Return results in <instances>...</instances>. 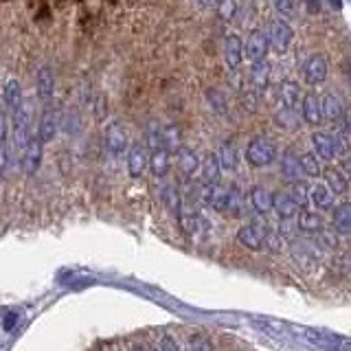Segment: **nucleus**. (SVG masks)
<instances>
[{
    "label": "nucleus",
    "mask_w": 351,
    "mask_h": 351,
    "mask_svg": "<svg viewBox=\"0 0 351 351\" xmlns=\"http://www.w3.org/2000/svg\"><path fill=\"white\" fill-rule=\"evenodd\" d=\"M11 149H14L18 156H22V152L27 149V145L31 143V138L36 136L31 130V106L29 101H25L20 110L11 112Z\"/></svg>",
    "instance_id": "1"
},
{
    "label": "nucleus",
    "mask_w": 351,
    "mask_h": 351,
    "mask_svg": "<svg viewBox=\"0 0 351 351\" xmlns=\"http://www.w3.org/2000/svg\"><path fill=\"white\" fill-rule=\"evenodd\" d=\"M178 222L182 226V230L191 239L195 241H202L208 237L211 233V222H208V217L202 213L200 206H195L191 202H184L182 208H180V215H178Z\"/></svg>",
    "instance_id": "2"
},
{
    "label": "nucleus",
    "mask_w": 351,
    "mask_h": 351,
    "mask_svg": "<svg viewBox=\"0 0 351 351\" xmlns=\"http://www.w3.org/2000/svg\"><path fill=\"white\" fill-rule=\"evenodd\" d=\"M279 152H277V145H274V141L268 138V136H255L248 141L246 145V152H244V158L250 167L255 169H263V167H270V165L277 160Z\"/></svg>",
    "instance_id": "3"
},
{
    "label": "nucleus",
    "mask_w": 351,
    "mask_h": 351,
    "mask_svg": "<svg viewBox=\"0 0 351 351\" xmlns=\"http://www.w3.org/2000/svg\"><path fill=\"white\" fill-rule=\"evenodd\" d=\"M268 230H270V226H266V224L246 222V224H241L237 230V241L252 252L268 250Z\"/></svg>",
    "instance_id": "4"
},
{
    "label": "nucleus",
    "mask_w": 351,
    "mask_h": 351,
    "mask_svg": "<svg viewBox=\"0 0 351 351\" xmlns=\"http://www.w3.org/2000/svg\"><path fill=\"white\" fill-rule=\"evenodd\" d=\"M104 143H106V152H108L112 158H123V156H128L130 138H128L125 128L121 125L119 121H110V123L106 125Z\"/></svg>",
    "instance_id": "5"
},
{
    "label": "nucleus",
    "mask_w": 351,
    "mask_h": 351,
    "mask_svg": "<svg viewBox=\"0 0 351 351\" xmlns=\"http://www.w3.org/2000/svg\"><path fill=\"white\" fill-rule=\"evenodd\" d=\"M268 40H270V51H274L277 55H285L292 47L294 40V29L288 20H272L268 27Z\"/></svg>",
    "instance_id": "6"
},
{
    "label": "nucleus",
    "mask_w": 351,
    "mask_h": 351,
    "mask_svg": "<svg viewBox=\"0 0 351 351\" xmlns=\"http://www.w3.org/2000/svg\"><path fill=\"white\" fill-rule=\"evenodd\" d=\"M60 130H62V112L55 106L47 104L42 110V114H40L36 134H38V138L44 143V145H47V143L55 141V136L60 134Z\"/></svg>",
    "instance_id": "7"
},
{
    "label": "nucleus",
    "mask_w": 351,
    "mask_h": 351,
    "mask_svg": "<svg viewBox=\"0 0 351 351\" xmlns=\"http://www.w3.org/2000/svg\"><path fill=\"white\" fill-rule=\"evenodd\" d=\"M268 51H270L268 33L261 29L250 31L244 40V60H248L250 64L263 62V60H268Z\"/></svg>",
    "instance_id": "8"
},
{
    "label": "nucleus",
    "mask_w": 351,
    "mask_h": 351,
    "mask_svg": "<svg viewBox=\"0 0 351 351\" xmlns=\"http://www.w3.org/2000/svg\"><path fill=\"white\" fill-rule=\"evenodd\" d=\"M200 202L215 213H226L228 211V186L202 184L200 186Z\"/></svg>",
    "instance_id": "9"
},
{
    "label": "nucleus",
    "mask_w": 351,
    "mask_h": 351,
    "mask_svg": "<svg viewBox=\"0 0 351 351\" xmlns=\"http://www.w3.org/2000/svg\"><path fill=\"white\" fill-rule=\"evenodd\" d=\"M301 71H303L305 84H310V86H321V84H325L327 82V73H329L325 55H321V53L307 55Z\"/></svg>",
    "instance_id": "10"
},
{
    "label": "nucleus",
    "mask_w": 351,
    "mask_h": 351,
    "mask_svg": "<svg viewBox=\"0 0 351 351\" xmlns=\"http://www.w3.org/2000/svg\"><path fill=\"white\" fill-rule=\"evenodd\" d=\"M125 162H128V173L132 178H141L145 169H149V147L145 143H132Z\"/></svg>",
    "instance_id": "11"
},
{
    "label": "nucleus",
    "mask_w": 351,
    "mask_h": 351,
    "mask_svg": "<svg viewBox=\"0 0 351 351\" xmlns=\"http://www.w3.org/2000/svg\"><path fill=\"white\" fill-rule=\"evenodd\" d=\"M248 206L255 211L257 215L261 217H268L274 213V193L270 189H266V186H252L250 193H248Z\"/></svg>",
    "instance_id": "12"
},
{
    "label": "nucleus",
    "mask_w": 351,
    "mask_h": 351,
    "mask_svg": "<svg viewBox=\"0 0 351 351\" xmlns=\"http://www.w3.org/2000/svg\"><path fill=\"white\" fill-rule=\"evenodd\" d=\"M224 64L230 73H237L241 62H244V40L237 33H230L224 40Z\"/></svg>",
    "instance_id": "13"
},
{
    "label": "nucleus",
    "mask_w": 351,
    "mask_h": 351,
    "mask_svg": "<svg viewBox=\"0 0 351 351\" xmlns=\"http://www.w3.org/2000/svg\"><path fill=\"white\" fill-rule=\"evenodd\" d=\"M176 160H178V169H180V173L184 176L186 180H193L202 169V158L193 147L182 145L178 149V154H176Z\"/></svg>",
    "instance_id": "14"
},
{
    "label": "nucleus",
    "mask_w": 351,
    "mask_h": 351,
    "mask_svg": "<svg viewBox=\"0 0 351 351\" xmlns=\"http://www.w3.org/2000/svg\"><path fill=\"white\" fill-rule=\"evenodd\" d=\"M299 112H301V119L305 121L307 125L312 128H318L323 125V106H321V99H318L314 93H307L303 99H301V106H299Z\"/></svg>",
    "instance_id": "15"
},
{
    "label": "nucleus",
    "mask_w": 351,
    "mask_h": 351,
    "mask_svg": "<svg viewBox=\"0 0 351 351\" xmlns=\"http://www.w3.org/2000/svg\"><path fill=\"white\" fill-rule=\"evenodd\" d=\"M274 97H277V108H299L301 106V88L296 82L283 80L274 88Z\"/></svg>",
    "instance_id": "16"
},
{
    "label": "nucleus",
    "mask_w": 351,
    "mask_h": 351,
    "mask_svg": "<svg viewBox=\"0 0 351 351\" xmlns=\"http://www.w3.org/2000/svg\"><path fill=\"white\" fill-rule=\"evenodd\" d=\"M42 154H44V143L36 134L27 145V149L22 152V156H20V165H22V169H25L27 176L38 173L40 165H42Z\"/></svg>",
    "instance_id": "17"
},
{
    "label": "nucleus",
    "mask_w": 351,
    "mask_h": 351,
    "mask_svg": "<svg viewBox=\"0 0 351 351\" xmlns=\"http://www.w3.org/2000/svg\"><path fill=\"white\" fill-rule=\"evenodd\" d=\"M294 222H296V228H299V233H305V235H318V233H323V228H325L321 211H314V208H301Z\"/></svg>",
    "instance_id": "18"
},
{
    "label": "nucleus",
    "mask_w": 351,
    "mask_h": 351,
    "mask_svg": "<svg viewBox=\"0 0 351 351\" xmlns=\"http://www.w3.org/2000/svg\"><path fill=\"white\" fill-rule=\"evenodd\" d=\"M310 204L314 211H334L336 206V195L325 182H314L310 186Z\"/></svg>",
    "instance_id": "19"
},
{
    "label": "nucleus",
    "mask_w": 351,
    "mask_h": 351,
    "mask_svg": "<svg viewBox=\"0 0 351 351\" xmlns=\"http://www.w3.org/2000/svg\"><path fill=\"white\" fill-rule=\"evenodd\" d=\"M36 95L40 101L47 106L53 101V95H55V75L51 66H40L38 75H36Z\"/></svg>",
    "instance_id": "20"
},
{
    "label": "nucleus",
    "mask_w": 351,
    "mask_h": 351,
    "mask_svg": "<svg viewBox=\"0 0 351 351\" xmlns=\"http://www.w3.org/2000/svg\"><path fill=\"white\" fill-rule=\"evenodd\" d=\"M301 211V204L294 200V195L285 189L274 193V215L279 219H296Z\"/></svg>",
    "instance_id": "21"
},
{
    "label": "nucleus",
    "mask_w": 351,
    "mask_h": 351,
    "mask_svg": "<svg viewBox=\"0 0 351 351\" xmlns=\"http://www.w3.org/2000/svg\"><path fill=\"white\" fill-rule=\"evenodd\" d=\"M312 152L316 154L318 158H321L323 162H332L336 158V152H334V138H332V132H321L316 130L312 138Z\"/></svg>",
    "instance_id": "22"
},
{
    "label": "nucleus",
    "mask_w": 351,
    "mask_h": 351,
    "mask_svg": "<svg viewBox=\"0 0 351 351\" xmlns=\"http://www.w3.org/2000/svg\"><path fill=\"white\" fill-rule=\"evenodd\" d=\"M270 80H272V66L268 60L250 64V75H248L250 88H255L257 93H266L270 86Z\"/></svg>",
    "instance_id": "23"
},
{
    "label": "nucleus",
    "mask_w": 351,
    "mask_h": 351,
    "mask_svg": "<svg viewBox=\"0 0 351 351\" xmlns=\"http://www.w3.org/2000/svg\"><path fill=\"white\" fill-rule=\"evenodd\" d=\"M279 169H281V176L288 182H299L303 180V169H301V160H299V154H294L292 149L283 152L281 158H279Z\"/></svg>",
    "instance_id": "24"
},
{
    "label": "nucleus",
    "mask_w": 351,
    "mask_h": 351,
    "mask_svg": "<svg viewBox=\"0 0 351 351\" xmlns=\"http://www.w3.org/2000/svg\"><path fill=\"white\" fill-rule=\"evenodd\" d=\"M222 165H219L217 152L206 154L202 158V169H200V182L202 184H222Z\"/></svg>",
    "instance_id": "25"
},
{
    "label": "nucleus",
    "mask_w": 351,
    "mask_h": 351,
    "mask_svg": "<svg viewBox=\"0 0 351 351\" xmlns=\"http://www.w3.org/2000/svg\"><path fill=\"white\" fill-rule=\"evenodd\" d=\"M321 106H323V119L329 121V123H338L340 119L345 117L347 108L343 104V99L334 93H327L323 99H321Z\"/></svg>",
    "instance_id": "26"
},
{
    "label": "nucleus",
    "mask_w": 351,
    "mask_h": 351,
    "mask_svg": "<svg viewBox=\"0 0 351 351\" xmlns=\"http://www.w3.org/2000/svg\"><path fill=\"white\" fill-rule=\"evenodd\" d=\"M171 169V152H167L165 147L152 149L149 152V171L154 178H165Z\"/></svg>",
    "instance_id": "27"
},
{
    "label": "nucleus",
    "mask_w": 351,
    "mask_h": 351,
    "mask_svg": "<svg viewBox=\"0 0 351 351\" xmlns=\"http://www.w3.org/2000/svg\"><path fill=\"white\" fill-rule=\"evenodd\" d=\"M323 182L332 189V193L338 197V195H345L347 191H349V176L343 171V167H329V169H325V173H323Z\"/></svg>",
    "instance_id": "28"
},
{
    "label": "nucleus",
    "mask_w": 351,
    "mask_h": 351,
    "mask_svg": "<svg viewBox=\"0 0 351 351\" xmlns=\"http://www.w3.org/2000/svg\"><path fill=\"white\" fill-rule=\"evenodd\" d=\"M217 158H219V165H222L224 171H228V173L237 171V167H239V152L235 147V143L224 141L222 145L217 147Z\"/></svg>",
    "instance_id": "29"
},
{
    "label": "nucleus",
    "mask_w": 351,
    "mask_h": 351,
    "mask_svg": "<svg viewBox=\"0 0 351 351\" xmlns=\"http://www.w3.org/2000/svg\"><path fill=\"white\" fill-rule=\"evenodd\" d=\"M248 208V195H244L239 184H230L228 186V211L233 217H244Z\"/></svg>",
    "instance_id": "30"
},
{
    "label": "nucleus",
    "mask_w": 351,
    "mask_h": 351,
    "mask_svg": "<svg viewBox=\"0 0 351 351\" xmlns=\"http://www.w3.org/2000/svg\"><path fill=\"white\" fill-rule=\"evenodd\" d=\"M332 226H334L336 233L351 235V202H343V204L334 206Z\"/></svg>",
    "instance_id": "31"
},
{
    "label": "nucleus",
    "mask_w": 351,
    "mask_h": 351,
    "mask_svg": "<svg viewBox=\"0 0 351 351\" xmlns=\"http://www.w3.org/2000/svg\"><path fill=\"white\" fill-rule=\"evenodd\" d=\"M160 200H162V204L167 206L176 217L180 215V208H182L184 200H182V195H180V189H178V186L171 184V182L162 184V189H160Z\"/></svg>",
    "instance_id": "32"
},
{
    "label": "nucleus",
    "mask_w": 351,
    "mask_h": 351,
    "mask_svg": "<svg viewBox=\"0 0 351 351\" xmlns=\"http://www.w3.org/2000/svg\"><path fill=\"white\" fill-rule=\"evenodd\" d=\"M301 112L299 108H277L274 110V123L281 130H296L301 123Z\"/></svg>",
    "instance_id": "33"
},
{
    "label": "nucleus",
    "mask_w": 351,
    "mask_h": 351,
    "mask_svg": "<svg viewBox=\"0 0 351 351\" xmlns=\"http://www.w3.org/2000/svg\"><path fill=\"white\" fill-rule=\"evenodd\" d=\"M299 160H301L303 176H307V178H321V176L325 173L323 160L318 158L314 152H303V154H299Z\"/></svg>",
    "instance_id": "34"
},
{
    "label": "nucleus",
    "mask_w": 351,
    "mask_h": 351,
    "mask_svg": "<svg viewBox=\"0 0 351 351\" xmlns=\"http://www.w3.org/2000/svg\"><path fill=\"white\" fill-rule=\"evenodd\" d=\"M5 104L9 108V112H16L25 106V97H22V86L18 80H9L5 86Z\"/></svg>",
    "instance_id": "35"
},
{
    "label": "nucleus",
    "mask_w": 351,
    "mask_h": 351,
    "mask_svg": "<svg viewBox=\"0 0 351 351\" xmlns=\"http://www.w3.org/2000/svg\"><path fill=\"white\" fill-rule=\"evenodd\" d=\"M160 138H162V147L167 149V152H171V154H178V149L182 147V143H180V128L178 125H162Z\"/></svg>",
    "instance_id": "36"
},
{
    "label": "nucleus",
    "mask_w": 351,
    "mask_h": 351,
    "mask_svg": "<svg viewBox=\"0 0 351 351\" xmlns=\"http://www.w3.org/2000/svg\"><path fill=\"white\" fill-rule=\"evenodd\" d=\"M215 11L222 22H233L239 14V0H217Z\"/></svg>",
    "instance_id": "37"
},
{
    "label": "nucleus",
    "mask_w": 351,
    "mask_h": 351,
    "mask_svg": "<svg viewBox=\"0 0 351 351\" xmlns=\"http://www.w3.org/2000/svg\"><path fill=\"white\" fill-rule=\"evenodd\" d=\"M332 138H334V152H336V158H345L349 149H351V138L345 134V132H340L338 128L332 132Z\"/></svg>",
    "instance_id": "38"
},
{
    "label": "nucleus",
    "mask_w": 351,
    "mask_h": 351,
    "mask_svg": "<svg viewBox=\"0 0 351 351\" xmlns=\"http://www.w3.org/2000/svg\"><path fill=\"white\" fill-rule=\"evenodd\" d=\"M274 11H277V16L281 20H292L296 16V5H294V0H274Z\"/></svg>",
    "instance_id": "39"
},
{
    "label": "nucleus",
    "mask_w": 351,
    "mask_h": 351,
    "mask_svg": "<svg viewBox=\"0 0 351 351\" xmlns=\"http://www.w3.org/2000/svg\"><path fill=\"white\" fill-rule=\"evenodd\" d=\"M62 128L69 132V134H77L82 130V121L77 117V112L69 110V112H62Z\"/></svg>",
    "instance_id": "40"
},
{
    "label": "nucleus",
    "mask_w": 351,
    "mask_h": 351,
    "mask_svg": "<svg viewBox=\"0 0 351 351\" xmlns=\"http://www.w3.org/2000/svg\"><path fill=\"white\" fill-rule=\"evenodd\" d=\"M206 97H208V104H211L213 110H217L219 114L226 112V99H224L222 93H219V90H208Z\"/></svg>",
    "instance_id": "41"
},
{
    "label": "nucleus",
    "mask_w": 351,
    "mask_h": 351,
    "mask_svg": "<svg viewBox=\"0 0 351 351\" xmlns=\"http://www.w3.org/2000/svg\"><path fill=\"white\" fill-rule=\"evenodd\" d=\"M158 345H160V351H184L178 343V338H176L173 334H162Z\"/></svg>",
    "instance_id": "42"
},
{
    "label": "nucleus",
    "mask_w": 351,
    "mask_h": 351,
    "mask_svg": "<svg viewBox=\"0 0 351 351\" xmlns=\"http://www.w3.org/2000/svg\"><path fill=\"white\" fill-rule=\"evenodd\" d=\"M186 351H211V345H208V340L202 334H193L189 340V349Z\"/></svg>",
    "instance_id": "43"
},
{
    "label": "nucleus",
    "mask_w": 351,
    "mask_h": 351,
    "mask_svg": "<svg viewBox=\"0 0 351 351\" xmlns=\"http://www.w3.org/2000/svg\"><path fill=\"white\" fill-rule=\"evenodd\" d=\"M338 130H340V132H345V134L351 138V110H347L345 117L338 121Z\"/></svg>",
    "instance_id": "44"
},
{
    "label": "nucleus",
    "mask_w": 351,
    "mask_h": 351,
    "mask_svg": "<svg viewBox=\"0 0 351 351\" xmlns=\"http://www.w3.org/2000/svg\"><path fill=\"white\" fill-rule=\"evenodd\" d=\"M9 165V145H0V176L5 173Z\"/></svg>",
    "instance_id": "45"
},
{
    "label": "nucleus",
    "mask_w": 351,
    "mask_h": 351,
    "mask_svg": "<svg viewBox=\"0 0 351 351\" xmlns=\"http://www.w3.org/2000/svg\"><path fill=\"white\" fill-rule=\"evenodd\" d=\"M197 5H200L202 9H208V7H215L217 0H197Z\"/></svg>",
    "instance_id": "46"
},
{
    "label": "nucleus",
    "mask_w": 351,
    "mask_h": 351,
    "mask_svg": "<svg viewBox=\"0 0 351 351\" xmlns=\"http://www.w3.org/2000/svg\"><path fill=\"white\" fill-rule=\"evenodd\" d=\"M343 171L349 176V178H351V156L349 158H345V162H343Z\"/></svg>",
    "instance_id": "47"
},
{
    "label": "nucleus",
    "mask_w": 351,
    "mask_h": 351,
    "mask_svg": "<svg viewBox=\"0 0 351 351\" xmlns=\"http://www.w3.org/2000/svg\"><path fill=\"white\" fill-rule=\"evenodd\" d=\"M130 351H152V349H149L147 345H134Z\"/></svg>",
    "instance_id": "48"
}]
</instances>
